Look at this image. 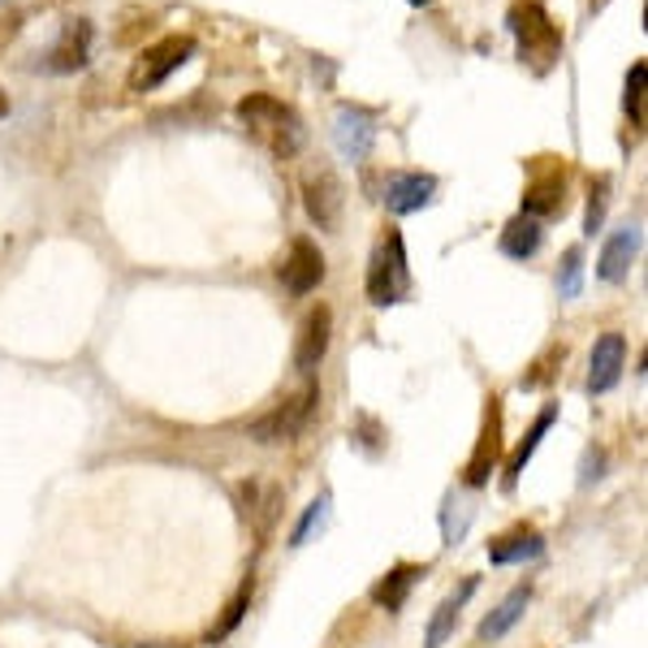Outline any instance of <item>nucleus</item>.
I'll list each match as a JSON object with an SVG mask.
<instances>
[{"mask_svg": "<svg viewBox=\"0 0 648 648\" xmlns=\"http://www.w3.org/2000/svg\"><path fill=\"white\" fill-rule=\"evenodd\" d=\"M476 593V575L454 593V597H446L442 606H437V614H433V622H428V631H424V648H442L449 640V631H454V622H458V609L467 606V597Z\"/></svg>", "mask_w": 648, "mask_h": 648, "instance_id": "nucleus-19", "label": "nucleus"}, {"mask_svg": "<svg viewBox=\"0 0 648 648\" xmlns=\"http://www.w3.org/2000/svg\"><path fill=\"white\" fill-rule=\"evenodd\" d=\"M540 243H545V230L531 216H515L502 230V255H510V260H531L540 251Z\"/></svg>", "mask_w": 648, "mask_h": 648, "instance_id": "nucleus-18", "label": "nucleus"}, {"mask_svg": "<svg viewBox=\"0 0 648 648\" xmlns=\"http://www.w3.org/2000/svg\"><path fill=\"white\" fill-rule=\"evenodd\" d=\"M540 549H545V536L536 531V527H510V531H502L493 545H488V563L493 567H515V563H527V558H540Z\"/></svg>", "mask_w": 648, "mask_h": 648, "instance_id": "nucleus-12", "label": "nucleus"}, {"mask_svg": "<svg viewBox=\"0 0 648 648\" xmlns=\"http://www.w3.org/2000/svg\"><path fill=\"white\" fill-rule=\"evenodd\" d=\"M622 364H627V337L622 333H601L588 360V394H609L622 381Z\"/></svg>", "mask_w": 648, "mask_h": 648, "instance_id": "nucleus-10", "label": "nucleus"}, {"mask_svg": "<svg viewBox=\"0 0 648 648\" xmlns=\"http://www.w3.org/2000/svg\"><path fill=\"white\" fill-rule=\"evenodd\" d=\"M506 27H510V36L519 40V57L531 61V65H540V70H545V65L558 57V48H563V36H558V27L549 22V13L540 9V0H519V4H510Z\"/></svg>", "mask_w": 648, "mask_h": 648, "instance_id": "nucleus-3", "label": "nucleus"}, {"mask_svg": "<svg viewBox=\"0 0 648 648\" xmlns=\"http://www.w3.org/2000/svg\"><path fill=\"white\" fill-rule=\"evenodd\" d=\"M316 406H321V389H316V385H303L298 394H290L285 403L273 406L264 419H255V424L246 428V437H251L255 446H285V442H298L303 428L312 424Z\"/></svg>", "mask_w": 648, "mask_h": 648, "instance_id": "nucleus-2", "label": "nucleus"}, {"mask_svg": "<svg viewBox=\"0 0 648 648\" xmlns=\"http://www.w3.org/2000/svg\"><path fill=\"white\" fill-rule=\"evenodd\" d=\"M191 52H195L191 36H164V40H156L152 48L139 52V61L130 65V87L134 91H156L173 70H182L191 61Z\"/></svg>", "mask_w": 648, "mask_h": 648, "instance_id": "nucleus-5", "label": "nucleus"}, {"mask_svg": "<svg viewBox=\"0 0 648 648\" xmlns=\"http://www.w3.org/2000/svg\"><path fill=\"white\" fill-rule=\"evenodd\" d=\"M433 195H437V178L433 173H394L389 178V191H385V203L398 216H406V212H419Z\"/></svg>", "mask_w": 648, "mask_h": 648, "instance_id": "nucleus-15", "label": "nucleus"}, {"mask_svg": "<svg viewBox=\"0 0 648 648\" xmlns=\"http://www.w3.org/2000/svg\"><path fill=\"white\" fill-rule=\"evenodd\" d=\"M554 415H558V406H545L540 415H536V424L524 433V442H519V449L510 454V463H506V488H515L519 485V476H524V467H527V458L536 454V446L545 442V433L554 428Z\"/></svg>", "mask_w": 648, "mask_h": 648, "instance_id": "nucleus-20", "label": "nucleus"}, {"mask_svg": "<svg viewBox=\"0 0 648 648\" xmlns=\"http://www.w3.org/2000/svg\"><path fill=\"white\" fill-rule=\"evenodd\" d=\"M333 125H337L333 139H337L342 156H346V161H364L367 152H372V139H376V122H372V113L355 109V104H342L337 118H333Z\"/></svg>", "mask_w": 648, "mask_h": 648, "instance_id": "nucleus-11", "label": "nucleus"}, {"mask_svg": "<svg viewBox=\"0 0 648 648\" xmlns=\"http://www.w3.org/2000/svg\"><path fill=\"white\" fill-rule=\"evenodd\" d=\"M143 648H178V645H143Z\"/></svg>", "mask_w": 648, "mask_h": 648, "instance_id": "nucleus-29", "label": "nucleus"}, {"mask_svg": "<svg viewBox=\"0 0 648 648\" xmlns=\"http://www.w3.org/2000/svg\"><path fill=\"white\" fill-rule=\"evenodd\" d=\"M411 4H428V0H411Z\"/></svg>", "mask_w": 648, "mask_h": 648, "instance_id": "nucleus-30", "label": "nucleus"}, {"mask_svg": "<svg viewBox=\"0 0 648 648\" xmlns=\"http://www.w3.org/2000/svg\"><path fill=\"white\" fill-rule=\"evenodd\" d=\"M324 510H328V497H316V502L307 506V515H303V524L294 527V536H290V545H303V540H307V531L316 527V519H324Z\"/></svg>", "mask_w": 648, "mask_h": 648, "instance_id": "nucleus-26", "label": "nucleus"}, {"mask_svg": "<svg viewBox=\"0 0 648 648\" xmlns=\"http://www.w3.org/2000/svg\"><path fill=\"white\" fill-rule=\"evenodd\" d=\"M558 290H563V298H575V294L584 290V251H579V246H570L567 255H563V273H558Z\"/></svg>", "mask_w": 648, "mask_h": 648, "instance_id": "nucleus-25", "label": "nucleus"}, {"mask_svg": "<svg viewBox=\"0 0 648 648\" xmlns=\"http://www.w3.org/2000/svg\"><path fill=\"white\" fill-rule=\"evenodd\" d=\"M527 601H531V588H515V593H510V597H506V601L480 622V640H502V636L524 618Z\"/></svg>", "mask_w": 648, "mask_h": 648, "instance_id": "nucleus-21", "label": "nucleus"}, {"mask_svg": "<svg viewBox=\"0 0 648 648\" xmlns=\"http://www.w3.org/2000/svg\"><path fill=\"white\" fill-rule=\"evenodd\" d=\"M328 342H333V312L328 307H312L303 324H298V342H294V367L298 372H316L324 364V355H328Z\"/></svg>", "mask_w": 648, "mask_h": 648, "instance_id": "nucleus-8", "label": "nucleus"}, {"mask_svg": "<svg viewBox=\"0 0 648 648\" xmlns=\"http://www.w3.org/2000/svg\"><path fill=\"white\" fill-rule=\"evenodd\" d=\"M563 203H567V169H554V173H540L527 182L524 216H531V221L554 216V212H563Z\"/></svg>", "mask_w": 648, "mask_h": 648, "instance_id": "nucleus-13", "label": "nucleus"}, {"mask_svg": "<svg viewBox=\"0 0 648 648\" xmlns=\"http://www.w3.org/2000/svg\"><path fill=\"white\" fill-rule=\"evenodd\" d=\"M411 285V273H406V246L398 239V230H389V239L372 251L367 260V298L376 307H389L398 303Z\"/></svg>", "mask_w": 648, "mask_h": 648, "instance_id": "nucleus-4", "label": "nucleus"}, {"mask_svg": "<svg viewBox=\"0 0 648 648\" xmlns=\"http://www.w3.org/2000/svg\"><path fill=\"white\" fill-rule=\"evenodd\" d=\"M424 579V567H415V563H398L394 570H385L376 584H372V601L381 609H403L406 597H411V588Z\"/></svg>", "mask_w": 648, "mask_h": 648, "instance_id": "nucleus-16", "label": "nucleus"}, {"mask_svg": "<svg viewBox=\"0 0 648 648\" xmlns=\"http://www.w3.org/2000/svg\"><path fill=\"white\" fill-rule=\"evenodd\" d=\"M645 82H648V65L645 61H636L631 74H627V95H622L627 118H631L636 125H645Z\"/></svg>", "mask_w": 648, "mask_h": 648, "instance_id": "nucleus-23", "label": "nucleus"}, {"mask_svg": "<svg viewBox=\"0 0 648 648\" xmlns=\"http://www.w3.org/2000/svg\"><path fill=\"white\" fill-rule=\"evenodd\" d=\"M640 255V230H618L609 234L606 246H601V260H597V277L601 282H622L631 273V260Z\"/></svg>", "mask_w": 648, "mask_h": 648, "instance_id": "nucleus-14", "label": "nucleus"}, {"mask_svg": "<svg viewBox=\"0 0 648 648\" xmlns=\"http://www.w3.org/2000/svg\"><path fill=\"white\" fill-rule=\"evenodd\" d=\"M497 458H502V398H488L485 428H480V442H476L472 458H467L463 480L472 488H485L488 476H493V467H497Z\"/></svg>", "mask_w": 648, "mask_h": 648, "instance_id": "nucleus-7", "label": "nucleus"}, {"mask_svg": "<svg viewBox=\"0 0 648 648\" xmlns=\"http://www.w3.org/2000/svg\"><path fill=\"white\" fill-rule=\"evenodd\" d=\"M606 207H609V178H597L593 191H588V212H584V234L597 239L601 225H606Z\"/></svg>", "mask_w": 648, "mask_h": 648, "instance_id": "nucleus-22", "label": "nucleus"}, {"mask_svg": "<svg viewBox=\"0 0 648 648\" xmlns=\"http://www.w3.org/2000/svg\"><path fill=\"white\" fill-rule=\"evenodd\" d=\"M239 122L277 156V161H294L298 152H303V122H298V113L277 100V95H264V91H251L239 100Z\"/></svg>", "mask_w": 648, "mask_h": 648, "instance_id": "nucleus-1", "label": "nucleus"}, {"mask_svg": "<svg viewBox=\"0 0 648 648\" xmlns=\"http://www.w3.org/2000/svg\"><path fill=\"white\" fill-rule=\"evenodd\" d=\"M246 606H251V579H246L243 588H239V597L225 606V618L212 627V636H207V640H212V645H221V640H225V636H230V631H234V627H239V622L246 618Z\"/></svg>", "mask_w": 648, "mask_h": 648, "instance_id": "nucleus-24", "label": "nucleus"}, {"mask_svg": "<svg viewBox=\"0 0 648 648\" xmlns=\"http://www.w3.org/2000/svg\"><path fill=\"white\" fill-rule=\"evenodd\" d=\"M4 113H9V100H4V95H0V118H4Z\"/></svg>", "mask_w": 648, "mask_h": 648, "instance_id": "nucleus-28", "label": "nucleus"}, {"mask_svg": "<svg viewBox=\"0 0 648 648\" xmlns=\"http://www.w3.org/2000/svg\"><path fill=\"white\" fill-rule=\"evenodd\" d=\"M87 57H91V22H70L65 31H61V40H57V48H52V70L57 74H74V70H82L87 65Z\"/></svg>", "mask_w": 648, "mask_h": 648, "instance_id": "nucleus-17", "label": "nucleus"}, {"mask_svg": "<svg viewBox=\"0 0 648 648\" xmlns=\"http://www.w3.org/2000/svg\"><path fill=\"white\" fill-rule=\"evenodd\" d=\"M239 502H243V515L251 519V515L260 510V485H255V480H246V485H239Z\"/></svg>", "mask_w": 648, "mask_h": 648, "instance_id": "nucleus-27", "label": "nucleus"}, {"mask_svg": "<svg viewBox=\"0 0 648 648\" xmlns=\"http://www.w3.org/2000/svg\"><path fill=\"white\" fill-rule=\"evenodd\" d=\"M303 207H307V216L321 225L324 234H337L342 207H346V191H342V182H337V173L328 164H312L303 173Z\"/></svg>", "mask_w": 648, "mask_h": 648, "instance_id": "nucleus-6", "label": "nucleus"}, {"mask_svg": "<svg viewBox=\"0 0 648 648\" xmlns=\"http://www.w3.org/2000/svg\"><path fill=\"white\" fill-rule=\"evenodd\" d=\"M321 282H324L321 246L312 243V239H294L290 255L282 260V285L294 294V298H303V294H312Z\"/></svg>", "mask_w": 648, "mask_h": 648, "instance_id": "nucleus-9", "label": "nucleus"}]
</instances>
